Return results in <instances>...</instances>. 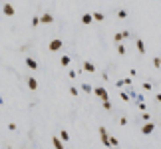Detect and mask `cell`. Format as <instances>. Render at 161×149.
Wrapping results in <instances>:
<instances>
[{"label":"cell","mask_w":161,"mask_h":149,"mask_svg":"<svg viewBox=\"0 0 161 149\" xmlns=\"http://www.w3.org/2000/svg\"><path fill=\"white\" fill-rule=\"evenodd\" d=\"M157 102H159V103H161V93H157Z\"/></svg>","instance_id":"26"},{"label":"cell","mask_w":161,"mask_h":149,"mask_svg":"<svg viewBox=\"0 0 161 149\" xmlns=\"http://www.w3.org/2000/svg\"><path fill=\"white\" fill-rule=\"evenodd\" d=\"M92 22H93V16H92V14H82V24L90 26Z\"/></svg>","instance_id":"7"},{"label":"cell","mask_w":161,"mask_h":149,"mask_svg":"<svg viewBox=\"0 0 161 149\" xmlns=\"http://www.w3.org/2000/svg\"><path fill=\"white\" fill-rule=\"evenodd\" d=\"M129 78H125V80H121V81H117V86H119V88H121V86H127V84H129Z\"/></svg>","instance_id":"19"},{"label":"cell","mask_w":161,"mask_h":149,"mask_svg":"<svg viewBox=\"0 0 161 149\" xmlns=\"http://www.w3.org/2000/svg\"><path fill=\"white\" fill-rule=\"evenodd\" d=\"M70 62H72V58H70V56H62V58H60V64H62V66H68Z\"/></svg>","instance_id":"13"},{"label":"cell","mask_w":161,"mask_h":149,"mask_svg":"<svg viewBox=\"0 0 161 149\" xmlns=\"http://www.w3.org/2000/svg\"><path fill=\"white\" fill-rule=\"evenodd\" d=\"M93 93L102 100V102H105L107 100V92H105V88H93Z\"/></svg>","instance_id":"3"},{"label":"cell","mask_w":161,"mask_h":149,"mask_svg":"<svg viewBox=\"0 0 161 149\" xmlns=\"http://www.w3.org/2000/svg\"><path fill=\"white\" fill-rule=\"evenodd\" d=\"M92 16H93V20H98V22L104 20V14H102V12H92Z\"/></svg>","instance_id":"14"},{"label":"cell","mask_w":161,"mask_h":149,"mask_svg":"<svg viewBox=\"0 0 161 149\" xmlns=\"http://www.w3.org/2000/svg\"><path fill=\"white\" fill-rule=\"evenodd\" d=\"M141 88H143V90H145V92H149V90H151V84H147V81H145V84H143V86H141Z\"/></svg>","instance_id":"25"},{"label":"cell","mask_w":161,"mask_h":149,"mask_svg":"<svg viewBox=\"0 0 161 149\" xmlns=\"http://www.w3.org/2000/svg\"><path fill=\"white\" fill-rule=\"evenodd\" d=\"M2 12H4V14H6V16H14V6H12V4H8V2H6V4H4V6H2Z\"/></svg>","instance_id":"5"},{"label":"cell","mask_w":161,"mask_h":149,"mask_svg":"<svg viewBox=\"0 0 161 149\" xmlns=\"http://www.w3.org/2000/svg\"><path fill=\"white\" fill-rule=\"evenodd\" d=\"M70 93H72V95H78L80 90H78V88H70Z\"/></svg>","instance_id":"23"},{"label":"cell","mask_w":161,"mask_h":149,"mask_svg":"<svg viewBox=\"0 0 161 149\" xmlns=\"http://www.w3.org/2000/svg\"><path fill=\"white\" fill-rule=\"evenodd\" d=\"M60 139H62V141H68V139H70V135H68V131H66V129H64V131H60Z\"/></svg>","instance_id":"17"},{"label":"cell","mask_w":161,"mask_h":149,"mask_svg":"<svg viewBox=\"0 0 161 149\" xmlns=\"http://www.w3.org/2000/svg\"><path fill=\"white\" fill-rule=\"evenodd\" d=\"M100 135H102V143L107 145V147H112V143H109V135H107V131H105V127H100Z\"/></svg>","instance_id":"1"},{"label":"cell","mask_w":161,"mask_h":149,"mask_svg":"<svg viewBox=\"0 0 161 149\" xmlns=\"http://www.w3.org/2000/svg\"><path fill=\"white\" fill-rule=\"evenodd\" d=\"M137 50H139V54H145V44L141 40H137Z\"/></svg>","instance_id":"15"},{"label":"cell","mask_w":161,"mask_h":149,"mask_svg":"<svg viewBox=\"0 0 161 149\" xmlns=\"http://www.w3.org/2000/svg\"><path fill=\"white\" fill-rule=\"evenodd\" d=\"M28 88H30L32 92H36V90H38V81H36V78H32V76L28 78Z\"/></svg>","instance_id":"9"},{"label":"cell","mask_w":161,"mask_h":149,"mask_svg":"<svg viewBox=\"0 0 161 149\" xmlns=\"http://www.w3.org/2000/svg\"><path fill=\"white\" fill-rule=\"evenodd\" d=\"M153 66H155V68H161V58H155V60H153Z\"/></svg>","instance_id":"21"},{"label":"cell","mask_w":161,"mask_h":149,"mask_svg":"<svg viewBox=\"0 0 161 149\" xmlns=\"http://www.w3.org/2000/svg\"><path fill=\"white\" fill-rule=\"evenodd\" d=\"M26 66L30 70H38V62H36L34 58H26Z\"/></svg>","instance_id":"8"},{"label":"cell","mask_w":161,"mask_h":149,"mask_svg":"<svg viewBox=\"0 0 161 149\" xmlns=\"http://www.w3.org/2000/svg\"><path fill=\"white\" fill-rule=\"evenodd\" d=\"M104 109H112V103H109V100H105V102H104Z\"/></svg>","instance_id":"24"},{"label":"cell","mask_w":161,"mask_h":149,"mask_svg":"<svg viewBox=\"0 0 161 149\" xmlns=\"http://www.w3.org/2000/svg\"><path fill=\"white\" fill-rule=\"evenodd\" d=\"M127 36H129V32H117V34L114 36V42H121V40H123V38H127Z\"/></svg>","instance_id":"10"},{"label":"cell","mask_w":161,"mask_h":149,"mask_svg":"<svg viewBox=\"0 0 161 149\" xmlns=\"http://www.w3.org/2000/svg\"><path fill=\"white\" fill-rule=\"evenodd\" d=\"M84 70L90 72V74H93V72H95V66H93L92 62H84Z\"/></svg>","instance_id":"11"},{"label":"cell","mask_w":161,"mask_h":149,"mask_svg":"<svg viewBox=\"0 0 161 149\" xmlns=\"http://www.w3.org/2000/svg\"><path fill=\"white\" fill-rule=\"evenodd\" d=\"M82 90H84V93H90V92H93V88L90 86V84H84V86H82Z\"/></svg>","instance_id":"16"},{"label":"cell","mask_w":161,"mask_h":149,"mask_svg":"<svg viewBox=\"0 0 161 149\" xmlns=\"http://www.w3.org/2000/svg\"><path fill=\"white\" fill-rule=\"evenodd\" d=\"M117 16H119V18H127V12L125 10H117Z\"/></svg>","instance_id":"22"},{"label":"cell","mask_w":161,"mask_h":149,"mask_svg":"<svg viewBox=\"0 0 161 149\" xmlns=\"http://www.w3.org/2000/svg\"><path fill=\"white\" fill-rule=\"evenodd\" d=\"M62 46H64V42L56 38V40H52V42H50V46H48V48H50V52H58V50H60Z\"/></svg>","instance_id":"2"},{"label":"cell","mask_w":161,"mask_h":149,"mask_svg":"<svg viewBox=\"0 0 161 149\" xmlns=\"http://www.w3.org/2000/svg\"><path fill=\"white\" fill-rule=\"evenodd\" d=\"M117 52L123 56V54H125V46H123V44H119V46H117Z\"/></svg>","instance_id":"20"},{"label":"cell","mask_w":161,"mask_h":149,"mask_svg":"<svg viewBox=\"0 0 161 149\" xmlns=\"http://www.w3.org/2000/svg\"><path fill=\"white\" fill-rule=\"evenodd\" d=\"M153 129H155V123H153V121H149V123H145V125L141 127V133H143V135H149Z\"/></svg>","instance_id":"4"},{"label":"cell","mask_w":161,"mask_h":149,"mask_svg":"<svg viewBox=\"0 0 161 149\" xmlns=\"http://www.w3.org/2000/svg\"><path fill=\"white\" fill-rule=\"evenodd\" d=\"M40 24H42L40 22V16H34V18H32V26L36 28V26H40Z\"/></svg>","instance_id":"18"},{"label":"cell","mask_w":161,"mask_h":149,"mask_svg":"<svg viewBox=\"0 0 161 149\" xmlns=\"http://www.w3.org/2000/svg\"><path fill=\"white\" fill-rule=\"evenodd\" d=\"M52 145L56 149H64V145H62V141H60V137H52Z\"/></svg>","instance_id":"12"},{"label":"cell","mask_w":161,"mask_h":149,"mask_svg":"<svg viewBox=\"0 0 161 149\" xmlns=\"http://www.w3.org/2000/svg\"><path fill=\"white\" fill-rule=\"evenodd\" d=\"M40 22H44V24H50V22H54V16H52L50 12H44V14L40 16Z\"/></svg>","instance_id":"6"}]
</instances>
